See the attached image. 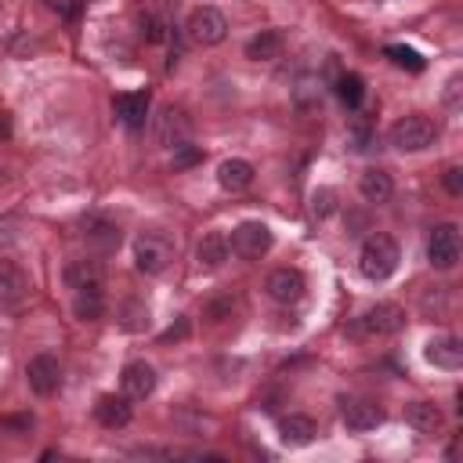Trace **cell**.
Segmentation results:
<instances>
[{
	"mask_svg": "<svg viewBox=\"0 0 463 463\" xmlns=\"http://www.w3.org/2000/svg\"><path fill=\"white\" fill-rule=\"evenodd\" d=\"M398 260H402L398 242H394L391 235H383V232H373V235L362 242V250H358V271H362L365 279H373V282L391 279L394 268H398Z\"/></svg>",
	"mask_w": 463,
	"mask_h": 463,
	"instance_id": "obj_1",
	"label": "cell"
},
{
	"mask_svg": "<svg viewBox=\"0 0 463 463\" xmlns=\"http://www.w3.org/2000/svg\"><path fill=\"white\" fill-rule=\"evenodd\" d=\"M445 188H449V195H463V170L459 166L445 170Z\"/></svg>",
	"mask_w": 463,
	"mask_h": 463,
	"instance_id": "obj_32",
	"label": "cell"
},
{
	"mask_svg": "<svg viewBox=\"0 0 463 463\" xmlns=\"http://www.w3.org/2000/svg\"><path fill=\"white\" fill-rule=\"evenodd\" d=\"M94 416L101 427L116 430V427H127L130 423V398L127 394H101L98 405H94Z\"/></svg>",
	"mask_w": 463,
	"mask_h": 463,
	"instance_id": "obj_18",
	"label": "cell"
},
{
	"mask_svg": "<svg viewBox=\"0 0 463 463\" xmlns=\"http://www.w3.org/2000/svg\"><path fill=\"white\" fill-rule=\"evenodd\" d=\"M65 286L76 293V289H101L105 286V268H101V260H69L65 264Z\"/></svg>",
	"mask_w": 463,
	"mask_h": 463,
	"instance_id": "obj_14",
	"label": "cell"
},
{
	"mask_svg": "<svg viewBox=\"0 0 463 463\" xmlns=\"http://www.w3.org/2000/svg\"><path fill=\"white\" fill-rule=\"evenodd\" d=\"M434 141H438V123H434L430 116L412 112V116H402V119L391 127V145H394L398 152H423V148H430Z\"/></svg>",
	"mask_w": 463,
	"mask_h": 463,
	"instance_id": "obj_2",
	"label": "cell"
},
{
	"mask_svg": "<svg viewBox=\"0 0 463 463\" xmlns=\"http://www.w3.org/2000/svg\"><path fill=\"white\" fill-rule=\"evenodd\" d=\"M387 58H391L394 65L409 69V72H420V69H423V58H420L412 47H405V43H391V47H387Z\"/></svg>",
	"mask_w": 463,
	"mask_h": 463,
	"instance_id": "obj_28",
	"label": "cell"
},
{
	"mask_svg": "<svg viewBox=\"0 0 463 463\" xmlns=\"http://www.w3.org/2000/svg\"><path fill=\"white\" fill-rule=\"evenodd\" d=\"M423 358H427L434 369H449V373H456V369L463 365V344H459L456 336H434V340L427 344Z\"/></svg>",
	"mask_w": 463,
	"mask_h": 463,
	"instance_id": "obj_16",
	"label": "cell"
},
{
	"mask_svg": "<svg viewBox=\"0 0 463 463\" xmlns=\"http://www.w3.org/2000/svg\"><path fill=\"white\" fill-rule=\"evenodd\" d=\"M228 253H232V246H228V239H224L221 232H206V235L199 239V246H195L199 268H221V264L228 260Z\"/></svg>",
	"mask_w": 463,
	"mask_h": 463,
	"instance_id": "obj_23",
	"label": "cell"
},
{
	"mask_svg": "<svg viewBox=\"0 0 463 463\" xmlns=\"http://www.w3.org/2000/svg\"><path fill=\"white\" fill-rule=\"evenodd\" d=\"M282 47H286V40H282L279 29H260L246 43V58H253V61H275V58H282Z\"/></svg>",
	"mask_w": 463,
	"mask_h": 463,
	"instance_id": "obj_21",
	"label": "cell"
},
{
	"mask_svg": "<svg viewBox=\"0 0 463 463\" xmlns=\"http://www.w3.org/2000/svg\"><path fill=\"white\" fill-rule=\"evenodd\" d=\"M184 333H188V318H177V326H170V329H166V333H163V340H166V344H170V340H181V336H184Z\"/></svg>",
	"mask_w": 463,
	"mask_h": 463,
	"instance_id": "obj_36",
	"label": "cell"
},
{
	"mask_svg": "<svg viewBox=\"0 0 463 463\" xmlns=\"http://www.w3.org/2000/svg\"><path fill=\"white\" fill-rule=\"evenodd\" d=\"M264 289H268V297L279 300V304H297V300L304 297L307 282H304V275H300L297 268H275V271L268 275Z\"/></svg>",
	"mask_w": 463,
	"mask_h": 463,
	"instance_id": "obj_11",
	"label": "cell"
},
{
	"mask_svg": "<svg viewBox=\"0 0 463 463\" xmlns=\"http://www.w3.org/2000/svg\"><path fill=\"white\" fill-rule=\"evenodd\" d=\"M4 184H7V170L0 166V188H4Z\"/></svg>",
	"mask_w": 463,
	"mask_h": 463,
	"instance_id": "obj_38",
	"label": "cell"
},
{
	"mask_svg": "<svg viewBox=\"0 0 463 463\" xmlns=\"http://www.w3.org/2000/svg\"><path fill=\"white\" fill-rule=\"evenodd\" d=\"M232 307H235V300H232V297H217V300H210V304H206V318H210V322H221V318H228V315H232Z\"/></svg>",
	"mask_w": 463,
	"mask_h": 463,
	"instance_id": "obj_31",
	"label": "cell"
},
{
	"mask_svg": "<svg viewBox=\"0 0 463 463\" xmlns=\"http://www.w3.org/2000/svg\"><path fill=\"white\" fill-rule=\"evenodd\" d=\"M358 192H362V199H365V203H387V199L394 195V181H391V174H387V170L369 166V170L358 177Z\"/></svg>",
	"mask_w": 463,
	"mask_h": 463,
	"instance_id": "obj_20",
	"label": "cell"
},
{
	"mask_svg": "<svg viewBox=\"0 0 463 463\" xmlns=\"http://www.w3.org/2000/svg\"><path fill=\"white\" fill-rule=\"evenodd\" d=\"M7 137H11V119L0 112V141H7Z\"/></svg>",
	"mask_w": 463,
	"mask_h": 463,
	"instance_id": "obj_37",
	"label": "cell"
},
{
	"mask_svg": "<svg viewBox=\"0 0 463 463\" xmlns=\"http://www.w3.org/2000/svg\"><path fill=\"white\" fill-rule=\"evenodd\" d=\"M232 253L242 257V260H260L268 250H271V228L260 224V221H242L235 232H232Z\"/></svg>",
	"mask_w": 463,
	"mask_h": 463,
	"instance_id": "obj_7",
	"label": "cell"
},
{
	"mask_svg": "<svg viewBox=\"0 0 463 463\" xmlns=\"http://www.w3.org/2000/svg\"><path fill=\"white\" fill-rule=\"evenodd\" d=\"M141 33H145V40H152V43H156V40H163V25H159L152 14H145V18H141Z\"/></svg>",
	"mask_w": 463,
	"mask_h": 463,
	"instance_id": "obj_33",
	"label": "cell"
},
{
	"mask_svg": "<svg viewBox=\"0 0 463 463\" xmlns=\"http://www.w3.org/2000/svg\"><path fill=\"white\" fill-rule=\"evenodd\" d=\"M119 326H123L127 333L148 329V307H145L141 300H123V304H119Z\"/></svg>",
	"mask_w": 463,
	"mask_h": 463,
	"instance_id": "obj_26",
	"label": "cell"
},
{
	"mask_svg": "<svg viewBox=\"0 0 463 463\" xmlns=\"http://www.w3.org/2000/svg\"><path fill=\"white\" fill-rule=\"evenodd\" d=\"M188 40L199 43V47H217L224 36H228V22L217 7H195L188 14Z\"/></svg>",
	"mask_w": 463,
	"mask_h": 463,
	"instance_id": "obj_6",
	"label": "cell"
},
{
	"mask_svg": "<svg viewBox=\"0 0 463 463\" xmlns=\"http://www.w3.org/2000/svg\"><path fill=\"white\" fill-rule=\"evenodd\" d=\"M170 260H174V242L163 232H141L134 239V264H137V271L159 275V271L170 268Z\"/></svg>",
	"mask_w": 463,
	"mask_h": 463,
	"instance_id": "obj_3",
	"label": "cell"
},
{
	"mask_svg": "<svg viewBox=\"0 0 463 463\" xmlns=\"http://www.w3.org/2000/svg\"><path fill=\"white\" fill-rule=\"evenodd\" d=\"M405 420H409V427L420 430V434H438L441 423H445V416H441V409H438L434 402H412V405L405 409Z\"/></svg>",
	"mask_w": 463,
	"mask_h": 463,
	"instance_id": "obj_24",
	"label": "cell"
},
{
	"mask_svg": "<svg viewBox=\"0 0 463 463\" xmlns=\"http://www.w3.org/2000/svg\"><path fill=\"white\" fill-rule=\"evenodd\" d=\"M217 184H221L224 192H242V188L253 184V166H250L246 159H224V163L217 166Z\"/></svg>",
	"mask_w": 463,
	"mask_h": 463,
	"instance_id": "obj_22",
	"label": "cell"
},
{
	"mask_svg": "<svg viewBox=\"0 0 463 463\" xmlns=\"http://www.w3.org/2000/svg\"><path fill=\"white\" fill-rule=\"evenodd\" d=\"M311 213H315L318 221L333 217V213H336V192H333V188H315V192H311Z\"/></svg>",
	"mask_w": 463,
	"mask_h": 463,
	"instance_id": "obj_29",
	"label": "cell"
},
{
	"mask_svg": "<svg viewBox=\"0 0 463 463\" xmlns=\"http://www.w3.org/2000/svg\"><path fill=\"white\" fill-rule=\"evenodd\" d=\"M459 76H449V83H445V105L449 109H459Z\"/></svg>",
	"mask_w": 463,
	"mask_h": 463,
	"instance_id": "obj_34",
	"label": "cell"
},
{
	"mask_svg": "<svg viewBox=\"0 0 463 463\" xmlns=\"http://www.w3.org/2000/svg\"><path fill=\"white\" fill-rule=\"evenodd\" d=\"M340 416H344V427L354 430V434L376 430V427L383 423V409H380L373 398H347L344 409H340Z\"/></svg>",
	"mask_w": 463,
	"mask_h": 463,
	"instance_id": "obj_10",
	"label": "cell"
},
{
	"mask_svg": "<svg viewBox=\"0 0 463 463\" xmlns=\"http://www.w3.org/2000/svg\"><path fill=\"white\" fill-rule=\"evenodd\" d=\"M402 326H405V311H402L398 304L383 300V304L369 307L362 318H354L351 333H354V336H391V333H398Z\"/></svg>",
	"mask_w": 463,
	"mask_h": 463,
	"instance_id": "obj_5",
	"label": "cell"
},
{
	"mask_svg": "<svg viewBox=\"0 0 463 463\" xmlns=\"http://www.w3.org/2000/svg\"><path fill=\"white\" fill-rule=\"evenodd\" d=\"M72 315L80 322H98L105 315V293L101 289H76L72 297Z\"/></svg>",
	"mask_w": 463,
	"mask_h": 463,
	"instance_id": "obj_25",
	"label": "cell"
},
{
	"mask_svg": "<svg viewBox=\"0 0 463 463\" xmlns=\"http://www.w3.org/2000/svg\"><path fill=\"white\" fill-rule=\"evenodd\" d=\"M0 423L11 427V430H29V427H33V416H4Z\"/></svg>",
	"mask_w": 463,
	"mask_h": 463,
	"instance_id": "obj_35",
	"label": "cell"
},
{
	"mask_svg": "<svg viewBox=\"0 0 463 463\" xmlns=\"http://www.w3.org/2000/svg\"><path fill=\"white\" fill-rule=\"evenodd\" d=\"M25 383H29V391L40 394V398L54 394L58 383H61V365H58V358H54V354H33L29 365H25Z\"/></svg>",
	"mask_w": 463,
	"mask_h": 463,
	"instance_id": "obj_9",
	"label": "cell"
},
{
	"mask_svg": "<svg viewBox=\"0 0 463 463\" xmlns=\"http://www.w3.org/2000/svg\"><path fill=\"white\" fill-rule=\"evenodd\" d=\"M336 94H340V101H344L347 109H358V105H362V98H365V83H362V76L344 72V76L336 80Z\"/></svg>",
	"mask_w": 463,
	"mask_h": 463,
	"instance_id": "obj_27",
	"label": "cell"
},
{
	"mask_svg": "<svg viewBox=\"0 0 463 463\" xmlns=\"http://www.w3.org/2000/svg\"><path fill=\"white\" fill-rule=\"evenodd\" d=\"M152 137H156V145H163V148L184 145V141L192 137V119H188V112L177 109V105H163V109L156 112V119H152Z\"/></svg>",
	"mask_w": 463,
	"mask_h": 463,
	"instance_id": "obj_4",
	"label": "cell"
},
{
	"mask_svg": "<svg viewBox=\"0 0 463 463\" xmlns=\"http://www.w3.org/2000/svg\"><path fill=\"white\" fill-rule=\"evenodd\" d=\"M83 239H87V246L94 253H112L123 235H119V224L116 221H109L101 213H90V217H83Z\"/></svg>",
	"mask_w": 463,
	"mask_h": 463,
	"instance_id": "obj_12",
	"label": "cell"
},
{
	"mask_svg": "<svg viewBox=\"0 0 463 463\" xmlns=\"http://www.w3.org/2000/svg\"><path fill=\"white\" fill-rule=\"evenodd\" d=\"M315 434H318V427H315V420H311V416H304V412H289V416H282V420H279V438H282L286 445H293V449L311 445V441H315Z\"/></svg>",
	"mask_w": 463,
	"mask_h": 463,
	"instance_id": "obj_17",
	"label": "cell"
},
{
	"mask_svg": "<svg viewBox=\"0 0 463 463\" xmlns=\"http://www.w3.org/2000/svg\"><path fill=\"white\" fill-rule=\"evenodd\" d=\"M119 383H123V394H127L130 402H145V398L156 391V369H152L148 362H130V365L123 369Z\"/></svg>",
	"mask_w": 463,
	"mask_h": 463,
	"instance_id": "obj_15",
	"label": "cell"
},
{
	"mask_svg": "<svg viewBox=\"0 0 463 463\" xmlns=\"http://www.w3.org/2000/svg\"><path fill=\"white\" fill-rule=\"evenodd\" d=\"M195 163H203V152L195 148V145H177L174 148V170H188V166H195Z\"/></svg>",
	"mask_w": 463,
	"mask_h": 463,
	"instance_id": "obj_30",
	"label": "cell"
},
{
	"mask_svg": "<svg viewBox=\"0 0 463 463\" xmlns=\"http://www.w3.org/2000/svg\"><path fill=\"white\" fill-rule=\"evenodd\" d=\"M29 293V275L14 260H0V304H18Z\"/></svg>",
	"mask_w": 463,
	"mask_h": 463,
	"instance_id": "obj_19",
	"label": "cell"
},
{
	"mask_svg": "<svg viewBox=\"0 0 463 463\" xmlns=\"http://www.w3.org/2000/svg\"><path fill=\"white\" fill-rule=\"evenodd\" d=\"M427 260L438 271H452L459 260V228L456 224H438L427 239Z\"/></svg>",
	"mask_w": 463,
	"mask_h": 463,
	"instance_id": "obj_8",
	"label": "cell"
},
{
	"mask_svg": "<svg viewBox=\"0 0 463 463\" xmlns=\"http://www.w3.org/2000/svg\"><path fill=\"white\" fill-rule=\"evenodd\" d=\"M112 109H116V116L127 130H141L145 116H148V94L145 90H123V94L112 98Z\"/></svg>",
	"mask_w": 463,
	"mask_h": 463,
	"instance_id": "obj_13",
	"label": "cell"
}]
</instances>
